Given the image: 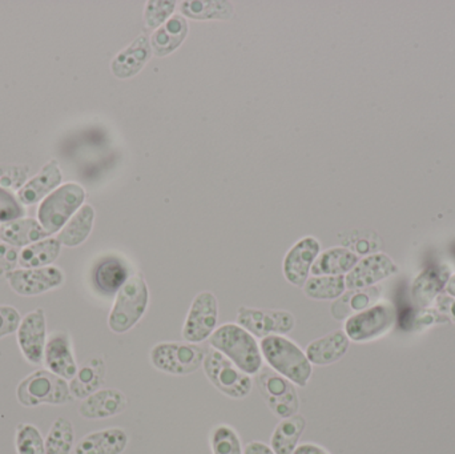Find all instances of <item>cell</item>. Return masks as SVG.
<instances>
[{"instance_id":"cell-22","label":"cell","mask_w":455,"mask_h":454,"mask_svg":"<svg viewBox=\"0 0 455 454\" xmlns=\"http://www.w3.org/2000/svg\"><path fill=\"white\" fill-rule=\"evenodd\" d=\"M128 445V434L120 428L103 429L83 437L75 454H122Z\"/></svg>"},{"instance_id":"cell-30","label":"cell","mask_w":455,"mask_h":454,"mask_svg":"<svg viewBox=\"0 0 455 454\" xmlns=\"http://www.w3.org/2000/svg\"><path fill=\"white\" fill-rule=\"evenodd\" d=\"M130 279L125 264L119 259L109 258L101 261L93 272L96 288L104 295H115Z\"/></svg>"},{"instance_id":"cell-20","label":"cell","mask_w":455,"mask_h":454,"mask_svg":"<svg viewBox=\"0 0 455 454\" xmlns=\"http://www.w3.org/2000/svg\"><path fill=\"white\" fill-rule=\"evenodd\" d=\"M152 56L151 40L147 35H140L135 42L117 53L111 63V71L117 79H130L136 76L148 63Z\"/></svg>"},{"instance_id":"cell-41","label":"cell","mask_w":455,"mask_h":454,"mask_svg":"<svg viewBox=\"0 0 455 454\" xmlns=\"http://www.w3.org/2000/svg\"><path fill=\"white\" fill-rule=\"evenodd\" d=\"M437 304L438 312L446 315V319L451 320L455 323V299L449 295H441L435 300Z\"/></svg>"},{"instance_id":"cell-25","label":"cell","mask_w":455,"mask_h":454,"mask_svg":"<svg viewBox=\"0 0 455 454\" xmlns=\"http://www.w3.org/2000/svg\"><path fill=\"white\" fill-rule=\"evenodd\" d=\"M188 21L183 15H175L168 19L151 37L152 52L159 58L170 55L180 47L188 35Z\"/></svg>"},{"instance_id":"cell-12","label":"cell","mask_w":455,"mask_h":454,"mask_svg":"<svg viewBox=\"0 0 455 454\" xmlns=\"http://www.w3.org/2000/svg\"><path fill=\"white\" fill-rule=\"evenodd\" d=\"M8 284L16 295L39 296L63 285L64 274L59 267L15 269L7 275Z\"/></svg>"},{"instance_id":"cell-37","label":"cell","mask_w":455,"mask_h":454,"mask_svg":"<svg viewBox=\"0 0 455 454\" xmlns=\"http://www.w3.org/2000/svg\"><path fill=\"white\" fill-rule=\"evenodd\" d=\"M176 2L172 0H149L144 10V21L148 28L155 29L163 26L175 12Z\"/></svg>"},{"instance_id":"cell-33","label":"cell","mask_w":455,"mask_h":454,"mask_svg":"<svg viewBox=\"0 0 455 454\" xmlns=\"http://www.w3.org/2000/svg\"><path fill=\"white\" fill-rule=\"evenodd\" d=\"M302 288L313 300H337L344 295L347 284L345 276H312Z\"/></svg>"},{"instance_id":"cell-28","label":"cell","mask_w":455,"mask_h":454,"mask_svg":"<svg viewBox=\"0 0 455 454\" xmlns=\"http://www.w3.org/2000/svg\"><path fill=\"white\" fill-rule=\"evenodd\" d=\"M307 420L304 416L294 415L283 418L275 426L270 439V448L275 454H291L299 447V437L304 434Z\"/></svg>"},{"instance_id":"cell-23","label":"cell","mask_w":455,"mask_h":454,"mask_svg":"<svg viewBox=\"0 0 455 454\" xmlns=\"http://www.w3.org/2000/svg\"><path fill=\"white\" fill-rule=\"evenodd\" d=\"M50 236L36 219L21 218L0 226V240L11 247H28Z\"/></svg>"},{"instance_id":"cell-39","label":"cell","mask_w":455,"mask_h":454,"mask_svg":"<svg viewBox=\"0 0 455 454\" xmlns=\"http://www.w3.org/2000/svg\"><path fill=\"white\" fill-rule=\"evenodd\" d=\"M20 323L18 309L11 306H0V340L18 332Z\"/></svg>"},{"instance_id":"cell-14","label":"cell","mask_w":455,"mask_h":454,"mask_svg":"<svg viewBox=\"0 0 455 454\" xmlns=\"http://www.w3.org/2000/svg\"><path fill=\"white\" fill-rule=\"evenodd\" d=\"M397 274V264L389 256L373 253L355 264V268L345 276V284L349 291L365 290Z\"/></svg>"},{"instance_id":"cell-32","label":"cell","mask_w":455,"mask_h":454,"mask_svg":"<svg viewBox=\"0 0 455 454\" xmlns=\"http://www.w3.org/2000/svg\"><path fill=\"white\" fill-rule=\"evenodd\" d=\"M379 290L374 287L350 291L347 295H342L344 298L339 303L333 304L331 315L336 319L341 320L349 314L352 316V315L358 314V312L365 311L379 300Z\"/></svg>"},{"instance_id":"cell-21","label":"cell","mask_w":455,"mask_h":454,"mask_svg":"<svg viewBox=\"0 0 455 454\" xmlns=\"http://www.w3.org/2000/svg\"><path fill=\"white\" fill-rule=\"evenodd\" d=\"M350 340L344 331L337 330L328 333L323 338L313 340L307 346V360L310 364L317 367H326L339 362L349 351Z\"/></svg>"},{"instance_id":"cell-43","label":"cell","mask_w":455,"mask_h":454,"mask_svg":"<svg viewBox=\"0 0 455 454\" xmlns=\"http://www.w3.org/2000/svg\"><path fill=\"white\" fill-rule=\"evenodd\" d=\"M291 454H331L325 448L320 447L317 444H312V442H307V444L299 445Z\"/></svg>"},{"instance_id":"cell-17","label":"cell","mask_w":455,"mask_h":454,"mask_svg":"<svg viewBox=\"0 0 455 454\" xmlns=\"http://www.w3.org/2000/svg\"><path fill=\"white\" fill-rule=\"evenodd\" d=\"M451 277V268L448 264L427 267L419 272L411 285V298L419 308L427 309L435 303L445 291Z\"/></svg>"},{"instance_id":"cell-10","label":"cell","mask_w":455,"mask_h":454,"mask_svg":"<svg viewBox=\"0 0 455 454\" xmlns=\"http://www.w3.org/2000/svg\"><path fill=\"white\" fill-rule=\"evenodd\" d=\"M219 303L212 292L199 293L192 301L183 327V338L187 343L202 344L210 340L218 330Z\"/></svg>"},{"instance_id":"cell-42","label":"cell","mask_w":455,"mask_h":454,"mask_svg":"<svg viewBox=\"0 0 455 454\" xmlns=\"http://www.w3.org/2000/svg\"><path fill=\"white\" fill-rule=\"evenodd\" d=\"M243 454H275V452L264 442H251L243 448Z\"/></svg>"},{"instance_id":"cell-18","label":"cell","mask_w":455,"mask_h":454,"mask_svg":"<svg viewBox=\"0 0 455 454\" xmlns=\"http://www.w3.org/2000/svg\"><path fill=\"white\" fill-rule=\"evenodd\" d=\"M127 407V396L119 389H99L83 400L79 407V415L87 420H104L120 415Z\"/></svg>"},{"instance_id":"cell-13","label":"cell","mask_w":455,"mask_h":454,"mask_svg":"<svg viewBox=\"0 0 455 454\" xmlns=\"http://www.w3.org/2000/svg\"><path fill=\"white\" fill-rule=\"evenodd\" d=\"M16 339L21 354L29 364L37 365L43 362L48 339L44 309L36 308L21 319Z\"/></svg>"},{"instance_id":"cell-5","label":"cell","mask_w":455,"mask_h":454,"mask_svg":"<svg viewBox=\"0 0 455 454\" xmlns=\"http://www.w3.org/2000/svg\"><path fill=\"white\" fill-rule=\"evenodd\" d=\"M85 191L80 184L66 183L48 195L37 208V221L52 236L84 205Z\"/></svg>"},{"instance_id":"cell-2","label":"cell","mask_w":455,"mask_h":454,"mask_svg":"<svg viewBox=\"0 0 455 454\" xmlns=\"http://www.w3.org/2000/svg\"><path fill=\"white\" fill-rule=\"evenodd\" d=\"M210 346L221 352L246 375L256 376L264 367L256 338L238 324L219 327L210 338Z\"/></svg>"},{"instance_id":"cell-34","label":"cell","mask_w":455,"mask_h":454,"mask_svg":"<svg viewBox=\"0 0 455 454\" xmlns=\"http://www.w3.org/2000/svg\"><path fill=\"white\" fill-rule=\"evenodd\" d=\"M75 431L71 421L58 418L44 440L45 454H69L74 448Z\"/></svg>"},{"instance_id":"cell-36","label":"cell","mask_w":455,"mask_h":454,"mask_svg":"<svg viewBox=\"0 0 455 454\" xmlns=\"http://www.w3.org/2000/svg\"><path fill=\"white\" fill-rule=\"evenodd\" d=\"M15 447L18 454H45L44 439L39 429L32 424H19Z\"/></svg>"},{"instance_id":"cell-8","label":"cell","mask_w":455,"mask_h":454,"mask_svg":"<svg viewBox=\"0 0 455 454\" xmlns=\"http://www.w3.org/2000/svg\"><path fill=\"white\" fill-rule=\"evenodd\" d=\"M395 323V307L387 301H381L369 307L365 311L347 317L344 332L350 341L368 343L387 335Z\"/></svg>"},{"instance_id":"cell-26","label":"cell","mask_w":455,"mask_h":454,"mask_svg":"<svg viewBox=\"0 0 455 454\" xmlns=\"http://www.w3.org/2000/svg\"><path fill=\"white\" fill-rule=\"evenodd\" d=\"M358 261V256L347 248H329L315 259L310 274L313 276H345L355 268Z\"/></svg>"},{"instance_id":"cell-9","label":"cell","mask_w":455,"mask_h":454,"mask_svg":"<svg viewBox=\"0 0 455 454\" xmlns=\"http://www.w3.org/2000/svg\"><path fill=\"white\" fill-rule=\"evenodd\" d=\"M256 381L267 407L275 416L288 418L297 415L299 400L291 381L267 367L259 370L256 375Z\"/></svg>"},{"instance_id":"cell-11","label":"cell","mask_w":455,"mask_h":454,"mask_svg":"<svg viewBox=\"0 0 455 454\" xmlns=\"http://www.w3.org/2000/svg\"><path fill=\"white\" fill-rule=\"evenodd\" d=\"M237 324L254 338L262 340L267 336L288 335L296 327V319L288 311L240 307L237 311Z\"/></svg>"},{"instance_id":"cell-3","label":"cell","mask_w":455,"mask_h":454,"mask_svg":"<svg viewBox=\"0 0 455 454\" xmlns=\"http://www.w3.org/2000/svg\"><path fill=\"white\" fill-rule=\"evenodd\" d=\"M149 291L143 275L136 274L116 293L108 317L109 330L117 335L132 330L148 308Z\"/></svg>"},{"instance_id":"cell-38","label":"cell","mask_w":455,"mask_h":454,"mask_svg":"<svg viewBox=\"0 0 455 454\" xmlns=\"http://www.w3.org/2000/svg\"><path fill=\"white\" fill-rule=\"evenodd\" d=\"M24 215H26V210L19 202L18 196L0 187V223H10L24 218Z\"/></svg>"},{"instance_id":"cell-40","label":"cell","mask_w":455,"mask_h":454,"mask_svg":"<svg viewBox=\"0 0 455 454\" xmlns=\"http://www.w3.org/2000/svg\"><path fill=\"white\" fill-rule=\"evenodd\" d=\"M19 264V251L11 245L0 244V277H7L8 274L15 271Z\"/></svg>"},{"instance_id":"cell-6","label":"cell","mask_w":455,"mask_h":454,"mask_svg":"<svg viewBox=\"0 0 455 454\" xmlns=\"http://www.w3.org/2000/svg\"><path fill=\"white\" fill-rule=\"evenodd\" d=\"M208 348L191 343H159L151 349V362L160 372L188 376L204 364Z\"/></svg>"},{"instance_id":"cell-15","label":"cell","mask_w":455,"mask_h":454,"mask_svg":"<svg viewBox=\"0 0 455 454\" xmlns=\"http://www.w3.org/2000/svg\"><path fill=\"white\" fill-rule=\"evenodd\" d=\"M320 253L321 244L315 237L307 236L299 240L283 258V272L286 282L296 287H304Z\"/></svg>"},{"instance_id":"cell-27","label":"cell","mask_w":455,"mask_h":454,"mask_svg":"<svg viewBox=\"0 0 455 454\" xmlns=\"http://www.w3.org/2000/svg\"><path fill=\"white\" fill-rule=\"evenodd\" d=\"M93 223H95V210L92 205L84 204L60 229L56 239L64 247H77L88 239L92 232Z\"/></svg>"},{"instance_id":"cell-24","label":"cell","mask_w":455,"mask_h":454,"mask_svg":"<svg viewBox=\"0 0 455 454\" xmlns=\"http://www.w3.org/2000/svg\"><path fill=\"white\" fill-rule=\"evenodd\" d=\"M104 380H106V362L103 357L95 356L87 360L77 370L76 375L69 383V391L74 399L84 400L98 392L103 386Z\"/></svg>"},{"instance_id":"cell-7","label":"cell","mask_w":455,"mask_h":454,"mask_svg":"<svg viewBox=\"0 0 455 454\" xmlns=\"http://www.w3.org/2000/svg\"><path fill=\"white\" fill-rule=\"evenodd\" d=\"M203 368L213 386L230 399H245L253 388L251 376L243 373L228 357L212 346H208Z\"/></svg>"},{"instance_id":"cell-31","label":"cell","mask_w":455,"mask_h":454,"mask_svg":"<svg viewBox=\"0 0 455 454\" xmlns=\"http://www.w3.org/2000/svg\"><path fill=\"white\" fill-rule=\"evenodd\" d=\"M181 12L195 20H229L233 4L226 0H191L183 2Z\"/></svg>"},{"instance_id":"cell-29","label":"cell","mask_w":455,"mask_h":454,"mask_svg":"<svg viewBox=\"0 0 455 454\" xmlns=\"http://www.w3.org/2000/svg\"><path fill=\"white\" fill-rule=\"evenodd\" d=\"M60 242L56 237H47L28 247L21 248L19 252V266L26 269L52 266L53 261L60 255Z\"/></svg>"},{"instance_id":"cell-1","label":"cell","mask_w":455,"mask_h":454,"mask_svg":"<svg viewBox=\"0 0 455 454\" xmlns=\"http://www.w3.org/2000/svg\"><path fill=\"white\" fill-rule=\"evenodd\" d=\"M262 357L278 375L283 376L294 386H307L313 368L305 352L285 336H267L259 344Z\"/></svg>"},{"instance_id":"cell-4","label":"cell","mask_w":455,"mask_h":454,"mask_svg":"<svg viewBox=\"0 0 455 454\" xmlns=\"http://www.w3.org/2000/svg\"><path fill=\"white\" fill-rule=\"evenodd\" d=\"M16 397L23 407L66 405L74 400L69 384L48 370H39L27 376L16 388Z\"/></svg>"},{"instance_id":"cell-44","label":"cell","mask_w":455,"mask_h":454,"mask_svg":"<svg viewBox=\"0 0 455 454\" xmlns=\"http://www.w3.org/2000/svg\"><path fill=\"white\" fill-rule=\"evenodd\" d=\"M445 292L446 295L451 296V298L455 299V274L451 275V279H449L448 284H446Z\"/></svg>"},{"instance_id":"cell-19","label":"cell","mask_w":455,"mask_h":454,"mask_svg":"<svg viewBox=\"0 0 455 454\" xmlns=\"http://www.w3.org/2000/svg\"><path fill=\"white\" fill-rule=\"evenodd\" d=\"M63 173L56 160H51L35 175L31 180L27 181L20 191L18 192L19 202L23 205H34L42 203L48 195L52 194L61 186Z\"/></svg>"},{"instance_id":"cell-35","label":"cell","mask_w":455,"mask_h":454,"mask_svg":"<svg viewBox=\"0 0 455 454\" xmlns=\"http://www.w3.org/2000/svg\"><path fill=\"white\" fill-rule=\"evenodd\" d=\"M211 450L213 454H243L240 437L232 426L221 424L211 432Z\"/></svg>"},{"instance_id":"cell-16","label":"cell","mask_w":455,"mask_h":454,"mask_svg":"<svg viewBox=\"0 0 455 454\" xmlns=\"http://www.w3.org/2000/svg\"><path fill=\"white\" fill-rule=\"evenodd\" d=\"M45 367L64 380L71 381L79 370L72 348L71 336L66 331H55L47 339L44 348Z\"/></svg>"}]
</instances>
